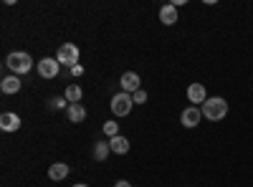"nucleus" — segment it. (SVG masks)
Returning <instances> with one entry per match:
<instances>
[{
  "label": "nucleus",
  "instance_id": "nucleus-10",
  "mask_svg": "<svg viewBox=\"0 0 253 187\" xmlns=\"http://www.w3.org/2000/svg\"><path fill=\"white\" fill-rule=\"evenodd\" d=\"M20 86H23V81H20V76H13V74L0 81V91L3 94H18Z\"/></svg>",
  "mask_w": 253,
  "mask_h": 187
},
{
  "label": "nucleus",
  "instance_id": "nucleus-12",
  "mask_svg": "<svg viewBox=\"0 0 253 187\" xmlns=\"http://www.w3.org/2000/svg\"><path fill=\"white\" fill-rule=\"evenodd\" d=\"M160 20H162L165 26H172V23H177V8H175L172 3L162 5V8H160Z\"/></svg>",
  "mask_w": 253,
  "mask_h": 187
},
{
  "label": "nucleus",
  "instance_id": "nucleus-8",
  "mask_svg": "<svg viewBox=\"0 0 253 187\" xmlns=\"http://www.w3.org/2000/svg\"><path fill=\"white\" fill-rule=\"evenodd\" d=\"M122 91H126V94H134V91H139L142 86H139V76L134 74V71H126V74H122Z\"/></svg>",
  "mask_w": 253,
  "mask_h": 187
},
{
  "label": "nucleus",
  "instance_id": "nucleus-1",
  "mask_svg": "<svg viewBox=\"0 0 253 187\" xmlns=\"http://www.w3.org/2000/svg\"><path fill=\"white\" fill-rule=\"evenodd\" d=\"M5 66L13 71V76H23V74H28V71L33 69V58H31V53H26V51H13V53L5 58Z\"/></svg>",
  "mask_w": 253,
  "mask_h": 187
},
{
  "label": "nucleus",
  "instance_id": "nucleus-7",
  "mask_svg": "<svg viewBox=\"0 0 253 187\" xmlns=\"http://www.w3.org/2000/svg\"><path fill=\"white\" fill-rule=\"evenodd\" d=\"M187 101H193V107H203L208 101V91L203 84H190L187 86Z\"/></svg>",
  "mask_w": 253,
  "mask_h": 187
},
{
  "label": "nucleus",
  "instance_id": "nucleus-11",
  "mask_svg": "<svg viewBox=\"0 0 253 187\" xmlns=\"http://www.w3.org/2000/svg\"><path fill=\"white\" fill-rule=\"evenodd\" d=\"M69 164L66 162H56V164H51V167H48V177L53 180V182H61V180H66L69 177Z\"/></svg>",
  "mask_w": 253,
  "mask_h": 187
},
{
  "label": "nucleus",
  "instance_id": "nucleus-13",
  "mask_svg": "<svg viewBox=\"0 0 253 187\" xmlns=\"http://www.w3.org/2000/svg\"><path fill=\"white\" fill-rule=\"evenodd\" d=\"M66 116H69V121H74V124H81L84 119H86V109H84L81 104H69Z\"/></svg>",
  "mask_w": 253,
  "mask_h": 187
},
{
  "label": "nucleus",
  "instance_id": "nucleus-15",
  "mask_svg": "<svg viewBox=\"0 0 253 187\" xmlns=\"http://www.w3.org/2000/svg\"><path fill=\"white\" fill-rule=\"evenodd\" d=\"M109 154H112L109 142H96V144H94V159H96V162H107Z\"/></svg>",
  "mask_w": 253,
  "mask_h": 187
},
{
  "label": "nucleus",
  "instance_id": "nucleus-6",
  "mask_svg": "<svg viewBox=\"0 0 253 187\" xmlns=\"http://www.w3.org/2000/svg\"><path fill=\"white\" fill-rule=\"evenodd\" d=\"M203 119H205V116H203V109H200V107H187V109L180 114V121H182L185 129H195Z\"/></svg>",
  "mask_w": 253,
  "mask_h": 187
},
{
  "label": "nucleus",
  "instance_id": "nucleus-3",
  "mask_svg": "<svg viewBox=\"0 0 253 187\" xmlns=\"http://www.w3.org/2000/svg\"><path fill=\"white\" fill-rule=\"evenodd\" d=\"M112 114L114 116H126L132 112V107H134V99H132V94H126V91H119V94H114L112 96Z\"/></svg>",
  "mask_w": 253,
  "mask_h": 187
},
{
  "label": "nucleus",
  "instance_id": "nucleus-22",
  "mask_svg": "<svg viewBox=\"0 0 253 187\" xmlns=\"http://www.w3.org/2000/svg\"><path fill=\"white\" fill-rule=\"evenodd\" d=\"M74 187H89V185H84V182H79V185H74Z\"/></svg>",
  "mask_w": 253,
  "mask_h": 187
},
{
  "label": "nucleus",
  "instance_id": "nucleus-18",
  "mask_svg": "<svg viewBox=\"0 0 253 187\" xmlns=\"http://www.w3.org/2000/svg\"><path fill=\"white\" fill-rule=\"evenodd\" d=\"M48 109H69V101H66V96H56V99H51Z\"/></svg>",
  "mask_w": 253,
  "mask_h": 187
},
{
  "label": "nucleus",
  "instance_id": "nucleus-21",
  "mask_svg": "<svg viewBox=\"0 0 253 187\" xmlns=\"http://www.w3.org/2000/svg\"><path fill=\"white\" fill-rule=\"evenodd\" d=\"M114 187H132V182H126V180H117Z\"/></svg>",
  "mask_w": 253,
  "mask_h": 187
},
{
  "label": "nucleus",
  "instance_id": "nucleus-9",
  "mask_svg": "<svg viewBox=\"0 0 253 187\" xmlns=\"http://www.w3.org/2000/svg\"><path fill=\"white\" fill-rule=\"evenodd\" d=\"M0 129L3 132H18L20 129V116L13 114V112H5L3 116H0Z\"/></svg>",
  "mask_w": 253,
  "mask_h": 187
},
{
  "label": "nucleus",
  "instance_id": "nucleus-20",
  "mask_svg": "<svg viewBox=\"0 0 253 187\" xmlns=\"http://www.w3.org/2000/svg\"><path fill=\"white\" fill-rule=\"evenodd\" d=\"M81 74H84V66H81V64L71 66V76H81Z\"/></svg>",
  "mask_w": 253,
  "mask_h": 187
},
{
  "label": "nucleus",
  "instance_id": "nucleus-5",
  "mask_svg": "<svg viewBox=\"0 0 253 187\" xmlns=\"http://www.w3.org/2000/svg\"><path fill=\"white\" fill-rule=\"evenodd\" d=\"M36 71H38V76H41V78H56V76H58V71H61V64H58L56 58L46 56V58H41V61H38Z\"/></svg>",
  "mask_w": 253,
  "mask_h": 187
},
{
  "label": "nucleus",
  "instance_id": "nucleus-19",
  "mask_svg": "<svg viewBox=\"0 0 253 187\" xmlns=\"http://www.w3.org/2000/svg\"><path fill=\"white\" fill-rule=\"evenodd\" d=\"M132 99H134V104H144V101H147V91H144V89H139V91H134V94H132Z\"/></svg>",
  "mask_w": 253,
  "mask_h": 187
},
{
  "label": "nucleus",
  "instance_id": "nucleus-2",
  "mask_svg": "<svg viewBox=\"0 0 253 187\" xmlns=\"http://www.w3.org/2000/svg\"><path fill=\"white\" fill-rule=\"evenodd\" d=\"M200 109H203V116L208 121H220L228 114V101L223 96H213V99H208Z\"/></svg>",
  "mask_w": 253,
  "mask_h": 187
},
{
  "label": "nucleus",
  "instance_id": "nucleus-17",
  "mask_svg": "<svg viewBox=\"0 0 253 187\" xmlns=\"http://www.w3.org/2000/svg\"><path fill=\"white\" fill-rule=\"evenodd\" d=\"M104 134H107L109 139L119 137V121H104Z\"/></svg>",
  "mask_w": 253,
  "mask_h": 187
},
{
  "label": "nucleus",
  "instance_id": "nucleus-4",
  "mask_svg": "<svg viewBox=\"0 0 253 187\" xmlns=\"http://www.w3.org/2000/svg\"><path fill=\"white\" fill-rule=\"evenodd\" d=\"M56 61L61 66H76L79 64V46L76 43H61L58 46V53H56Z\"/></svg>",
  "mask_w": 253,
  "mask_h": 187
},
{
  "label": "nucleus",
  "instance_id": "nucleus-16",
  "mask_svg": "<svg viewBox=\"0 0 253 187\" xmlns=\"http://www.w3.org/2000/svg\"><path fill=\"white\" fill-rule=\"evenodd\" d=\"M63 96H66V101H69V104H79V101H81V96H84V91H81V86H79V84H69V86H66V94H63Z\"/></svg>",
  "mask_w": 253,
  "mask_h": 187
},
{
  "label": "nucleus",
  "instance_id": "nucleus-14",
  "mask_svg": "<svg viewBox=\"0 0 253 187\" xmlns=\"http://www.w3.org/2000/svg\"><path fill=\"white\" fill-rule=\"evenodd\" d=\"M109 147H112V152H114V154H126V152H129V139L119 134V137L109 139Z\"/></svg>",
  "mask_w": 253,
  "mask_h": 187
}]
</instances>
